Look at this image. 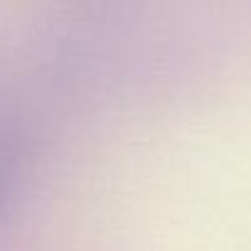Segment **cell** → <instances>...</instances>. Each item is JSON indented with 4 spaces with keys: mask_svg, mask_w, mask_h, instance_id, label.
Returning <instances> with one entry per match:
<instances>
[{
    "mask_svg": "<svg viewBox=\"0 0 251 251\" xmlns=\"http://www.w3.org/2000/svg\"><path fill=\"white\" fill-rule=\"evenodd\" d=\"M18 187V158L15 151L0 138V219L8 212Z\"/></svg>",
    "mask_w": 251,
    "mask_h": 251,
    "instance_id": "cell-1",
    "label": "cell"
}]
</instances>
